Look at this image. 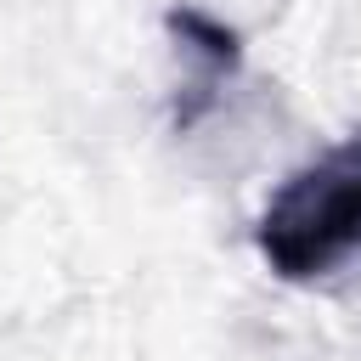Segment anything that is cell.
<instances>
[{"instance_id": "obj_1", "label": "cell", "mask_w": 361, "mask_h": 361, "mask_svg": "<svg viewBox=\"0 0 361 361\" xmlns=\"http://www.w3.org/2000/svg\"><path fill=\"white\" fill-rule=\"evenodd\" d=\"M254 248L276 282L316 288L361 259V130L299 164L259 209Z\"/></svg>"}, {"instance_id": "obj_2", "label": "cell", "mask_w": 361, "mask_h": 361, "mask_svg": "<svg viewBox=\"0 0 361 361\" xmlns=\"http://www.w3.org/2000/svg\"><path fill=\"white\" fill-rule=\"evenodd\" d=\"M164 28L186 62L180 90H175V130H197L209 118V107L220 102V90L243 73V34L192 0H175L164 11Z\"/></svg>"}]
</instances>
